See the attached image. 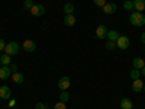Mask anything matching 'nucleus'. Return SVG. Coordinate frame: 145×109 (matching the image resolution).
Listing matches in <instances>:
<instances>
[{
	"instance_id": "nucleus-1",
	"label": "nucleus",
	"mask_w": 145,
	"mask_h": 109,
	"mask_svg": "<svg viewBox=\"0 0 145 109\" xmlns=\"http://www.w3.org/2000/svg\"><path fill=\"white\" fill-rule=\"evenodd\" d=\"M129 22L132 23L134 26H144L145 25V15L141 13V12H132L131 13V18H129Z\"/></svg>"
},
{
	"instance_id": "nucleus-2",
	"label": "nucleus",
	"mask_w": 145,
	"mask_h": 109,
	"mask_svg": "<svg viewBox=\"0 0 145 109\" xmlns=\"http://www.w3.org/2000/svg\"><path fill=\"white\" fill-rule=\"evenodd\" d=\"M19 44L16 42V41H12V42H7L6 44V47H5V53L7 54V55H15V54H18L19 53Z\"/></svg>"
},
{
	"instance_id": "nucleus-3",
	"label": "nucleus",
	"mask_w": 145,
	"mask_h": 109,
	"mask_svg": "<svg viewBox=\"0 0 145 109\" xmlns=\"http://www.w3.org/2000/svg\"><path fill=\"white\" fill-rule=\"evenodd\" d=\"M129 44H131V39L125 35H119V38L116 39V47L119 48V50H126V48L129 47Z\"/></svg>"
},
{
	"instance_id": "nucleus-4",
	"label": "nucleus",
	"mask_w": 145,
	"mask_h": 109,
	"mask_svg": "<svg viewBox=\"0 0 145 109\" xmlns=\"http://www.w3.org/2000/svg\"><path fill=\"white\" fill-rule=\"evenodd\" d=\"M107 26L106 25H99L97 29H96V38L97 39H105L107 36Z\"/></svg>"
},
{
	"instance_id": "nucleus-5",
	"label": "nucleus",
	"mask_w": 145,
	"mask_h": 109,
	"mask_svg": "<svg viewBox=\"0 0 145 109\" xmlns=\"http://www.w3.org/2000/svg\"><path fill=\"white\" fill-rule=\"evenodd\" d=\"M70 84H71V80H70V77H67V76H64V77H61L58 80V89L59 90H67L68 87H70Z\"/></svg>"
},
{
	"instance_id": "nucleus-6",
	"label": "nucleus",
	"mask_w": 145,
	"mask_h": 109,
	"mask_svg": "<svg viewBox=\"0 0 145 109\" xmlns=\"http://www.w3.org/2000/svg\"><path fill=\"white\" fill-rule=\"evenodd\" d=\"M29 12H31L33 16H36V18L42 16V15L45 13V6H44V5H33V7H32Z\"/></svg>"
},
{
	"instance_id": "nucleus-7",
	"label": "nucleus",
	"mask_w": 145,
	"mask_h": 109,
	"mask_svg": "<svg viewBox=\"0 0 145 109\" xmlns=\"http://www.w3.org/2000/svg\"><path fill=\"white\" fill-rule=\"evenodd\" d=\"M22 48L25 51H28V53H33L35 50H36V44H35V41H32V39H25V42L22 44Z\"/></svg>"
},
{
	"instance_id": "nucleus-8",
	"label": "nucleus",
	"mask_w": 145,
	"mask_h": 109,
	"mask_svg": "<svg viewBox=\"0 0 145 109\" xmlns=\"http://www.w3.org/2000/svg\"><path fill=\"white\" fill-rule=\"evenodd\" d=\"M10 96H12V90H10L9 86H2L0 87V99L7 100V99H10Z\"/></svg>"
},
{
	"instance_id": "nucleus-9",
	"label": "nucleus",
	"mask_w": 145,
	"mask_h": 109,
	"mask_svg": "<svg viewBox=\"0 0 145 109\" xmlns=\"http://www.w3.org/2000/svg\"><path fill=\"white\" fill-rule=\"evenodd\" d=\"M116 9H118V6L115 3H106L103 6V13L105 15H113L116 12Z\"/></svg>"
},
{
	"instance_id": "nucleus-10",
	"label": "nucleus",
	"mask_w": 145,
	"mask_h": 109,
	"mask_svg": "<svg viewBox=\"0 0 145 109\" xmlns=\"http://www.w3.org/2000/svg\"><path fill=\"white\" fill-rule=\"evenodd\" d=\"M132 66H134V68H137V70H142L145 67V60H142L141 57H135L134 60H132Z\"/></svg>"
},
{
	"instance_id": "nucleus-11",
	"label": "nucleus",
	"mask_w": 145,
	"mask_h": 109,
	"mask_svg": "<svg viewBox=\"0 0 145 109\" xmlns=\"http://www.w3.org/2000/svg\"><path fill=\"white\" fill-rule=\"evenodd\" d=\"M10 76H12V71H10L9 67H6V66L0 67V79H2V80H7Z\"/></svg>"
},
{
	"instance_id": "nucleus-12",
	"label": "nucleus",
	"mask_w": 145,
	"mask_h": 109,
	"mask_svg": "<svg viewBox=\"0 0 145 109\" xmlns=\"http://www.w3.org/2000/svg\"><path fill=\"white\" fill-rule=\"evenodd\" d=\"M134 10L142 13L145 10V0H134Z\"/></svg>"
},
{
	"instance_id": "nucleus-13",
	"label": "nucleus",
	"mask_w": 145,
	"mask_h": 109,
	"mask_svg": "<svg viewBox=\"0 0 145 109\" xmlns=\"http://www.w3.org/2000/svg\"><path fill=\"white\" fill-rule=\"evenodd\" d=\"M142 87H144V83H142V80H141V79L134 80V83H132V90H134L135 93L141 92V90H142Z\"/></svg>"
},
{
	"instance_id": "nucleus-14",
	"label": "nucleus",
	"mask_w": 145,
	"mask_h": 109,
	"mask_svg": "<svg viewBox=\"0 0 145 109\" xmlns=\"http://www.w3.org/2000/svg\"><path fill=\"white\" fill-rule=\"evenodd\" d=\"M132 108H134V103H132L131 99L123 98L122 100H120V109H132Z\"/></svg>"
},
{
	"instance_id": "nucleus-15",
	"label": "nucleus",
	"mask_w": 145,
	"mask_h": 109,
	"mask_svg": "<svg viewBox=\"0 0 145 109\" xmlns=\"http://www.w3.org/2000/svg\"><path fill=\"white\" fill-rule=\"evenodd\" d=\"M12 80H13L16 84H20V83H23V80H25V76L18 71V73H13V74H12Z\"/></svg>"
},
{
	"instance_id": "nucleus-16",
	"label": "nucleus",
	"mask_w": 145,
	"mask_h": 109,
	"mask_svg": "<svg viewBox=\"0 0 145 109\" xmlns=\"http://www.w3.org/2000/svg\"><path fill=\"white\" fill-rule=\"evenodd\" d=\"M64 23H65L67 26H74V25H76V18H74V15H65Z\"/></svg>"
},
{
	"instance_id": "nucleus-17",
	"label": "nucleus",
	"mask_w": 145,
	"mask_h": 109,
	"mask_svg": "<svg viewBox=\"0 0 145 109\" xmlns=\"http://www.w3.org/2000/svg\"><path fill=\"white\" fill-rule=\"evenodd\" d=\"M64 12H65V15H74V5L65 3L64 5Z\"/></svg>"
},
{
	"instance_id": "nucleus-18",
	"label": "nucleus",
	"mask_w": 145,
	"mask_h": 109,
	"mask_svg": "<svg viewBox=\"0 0 145 109\" xmlns=\"http://www.w3.org/2000/svg\"><path fill=\"white\" fill-rule=\"evenodd\" d=\"M118 38H119L118 31H115V29H113V31H109V32H107V39H109V41H115V42H116V39H118Z\"/></svg>"
},
{
	"instance_id": "nucleus-19",
	"label": "nucleus",
	"mask_w": 145,
	"mask_h": 109,
	"mask_svg": "<svg viewBox=\"0 0 145 109\" xmlns=\"http://www.w3.org/2000/svg\"><path fill=\"white\" fill-rule=\"evenodd\" d=\"M10 58H12V57H10V55H7V54H5V55L0 57L2 66H10V63H12V60H10Z\"/></svg>"
},
{
	"instance_id": "nucleus-20",
	"label": "nucleus",
	"mask_w": 145,
	"mask_h": 109,
	"mask_svg": "<svg viewBox=\"0 0 145 109\" xmlns=\"http://www.w3.org/2000/svg\"><path fill=\"white\" fill-rule=\"evenodd\" d=\"M59 100H61V102H68L70 100V93L67 92V90H63L61 92V95H59Z\"/></svg>"
},
{
	"instance_id": "nucleus-21",
	"label": "nucleus",
	"mask_w": 145,
	"mask_h": 109,
	"mask_svg": "<svg viewBox=\"0 0 145 109\" xmlns=\"http://www.w3.org/2000/svg\"><path fill=\"white\" fill-rule=\"evenodd\" d=\"M123 9L131 12V10H134V2H131V0H125V3H123Z\"/></svg>"
},
{
	"instance_id": "nucleus-22",
	"label": "nucleus",
	"mask_w": 145,
	"mask_h": 109,
	"mask_svg": "<svg viewBox=\"0 0 145 109\" xmlns=\"http://www.w3.org/2000/svg\"><path fill=\"white\" fill-rule=\"evenodd\" d=\"M139 71H141V70H137V68H132V70H131V77L134 79V80L139 79V74H141Z\"/></svg>"
},
{
	"instance_id": "nucleus-23",
	"label": "nucleus",
	"mask_w": 145,
	"mask_h": 109,
	"mask_svg": "<svg viewBox=\"0 0 145 109\" xmlns=\"http://www.w3.org/2000/svg\"><path fill=\"white\" fill-rule=\"evenodd\" d=\"M33 2H32V0H25V3H23V6H25V9H28V10H31L32 7H33Z\"/></svg>"
},
{
	"instance_id": "nucleus-24",
	"label": "nucleus",
	"mask_w": 145,
	"mask_h": 109,
	"mask_svg": "<svg viewBox=\"0 0 145 109\" xmlns=\"http://www.w3.org/2000/svg\"><path fill=\"white\" fill-rule=\"evenodd\" d=\"M35 109H48V105L45 102H38L35 105Z\"/></svg>"
},
{
	"instance_id": "nucleus-25",
	"label": "nucleus",
	"mask_w": 145,
	"mask_h": 109,
	"mask_svg": "<svg viewBox=\"0 0 145 109\" xmlns=\"http://www.w3.org/2000/svg\"><path fill=\"white\" fill-rule=\"evenodd\" d=\"M54 109H67V106H65V103H64V102L59 100V102H57V103H55Z\"/></svg>"
},
{
	"instance_id": "nucleus-26",
	"label": "nucleus",
	"mask_w": 145,
	"mask_h": 109,
	"mask_svg": "<svg viewBox=\"0 0 145 109\" xmlns=\"http://www.w3.org/2000/svg\"><path fill=\"white\" fill-rule=\"evenodd\" d=\"M115 47H116V42H115V41H107V44H106V50H113Z\"/></svg>"
},
{
	"instance_id": "nucleus-27",
	"label": "nucleus",
	"mask_w": 145,
	"mask_h": 109,
	"mask_svg": "<svg viewBox=\"0 0 145 109\" xmlns=\"http://www.w3.org/2000/svg\"><path fill=\"white\" fill-rule=\"evenodd\" d=\"M93 3H94L96 6H99V7H103V6L106 5V0H93Z\"/></svg>"
},
{
	"instance_id": "nucleus-28",
	"label": "nucleus",
	"mask_w": 145,
	"mask_h": 109,
	"mask_svg": "<svg viewBox=\"0 0 145 109\" xmlns=\"http://www.w3.org/2000/svg\"><path fill=\"white\" fill-rule=\"evenodd\" d=\"M10 71H12V74H13V73H18V66L16 64H10Z\"/></svg>"
},
{
	"instance_id": "nucleus-29",
	"label": "nucleus",
	"mask_w": 145,
	"mask_h": 109,
	"mask_svg": "<svg viewBox=\"0 0 145 109\" xmlns=\"http://www.w3.org/2000/svg\"><path fill=\"white\" fill-rule=\"evenodd\" d=\"M5 47H6V42L3 39H0V51H5Z\"/></svg>"
},
{
	"instance_id": "nucleus-30",
	"label": "nucleus",
	"mask_w": 145,
	"mask_h": 109,
	"mask_svg": "<svg viewBox=\"0 0 145 109\" xmlns=\"http://www.w3.org/2000/svg\"><path fill=\"white\" fill-rule=\"evenodd\" d=\"M15 105H16V100H15V99L9 102V106H10V108H12V106H15Z\"/></svg>"
},
{
	"instance_id": "nucleus-31",
	"label": "nucleus",
	"mask_w": 145,
	"mask_h": 109,
	"mask_svg": "<svg viewBox=\"0 0 145 109\" xmlns=\"http://www.w3.org/2000/svg\"><path fill=\"white\" fill-rule=\"evenodd\" d=\"M141 41H142V44H145V32H144L142 36H141Z\"/></svg>"
},
{
	"instance_id": "nucleus-32",
	"label": "nucleus",
	"mask_w": 145,
	"mask_h": 109,
	"mask_svg": "<svg viewBox=\"0 0 145 109\" xmlns=\"http://www.w3.org/2000/svg\"><path fill=\"white\" fill-rule=\"evenodd\" d=\"M142 76H144V77H145V67H144V68H142Z\"/></svg>"
},
{
	"instance_id": "nucleus-33",
	"label": "nucleus",
	"mask_w": 145,
	"mask_h": 109,
	"mask_svg": "<svg viewBox=\"0 0 145 109\" xmlns=\"http://www.w3.org/2000/svg\"><path fill=\"white\" fill-rule=\"evenodd\" d=\"M142 90H144V92H145V84H144V87H142Z\"/></svg>"
},
{
	"instance_id": "nucleus-34",
	"label": "nucleus",
	"mask_w": 145,
	"mask_h": 109,
	"mask_svg": "<svg viewBox=\"0 0 145 109\" xmlns=\"http://www.w3.org/2000/svg\"><path fill=\"white\" fill-rule=\"evenodd\" d=\"M0 67H2V61H0Z\"/></svg>"
},
{
	"instance_id": "nucleus-35",
	"label": "nucleus",
	"mask_w": 145,
	"mask_h": 109,
	"mask_svg": "<svg viewBox=\"0 0 145 109\" xmlns=\"http://www.w3.org/2000/svg\"><path fill=\"white\" fill-rule=\"evenodd\" d=\"M144 53H145V48H144Z\"/></svg>"
},
{
	"instance_id": "nucleus-36",
	"label": "nucleus",
	"mask_w": 145,
	"mask_h": 109,
	"mask_svg": "<svg viewBox=\"0 0 145 109\" xmlns=\"http://www.w3.org/2000/svg\"><path fill=\"white\" fill-rule=\"evenodd\" d=\"M131 2H134V0H131Z\"/></svg>"
},
{
	"instance_id": "nucleus-37",
	"label": "nucleus",
	"mask_w": 145,
	"mask_h": 109,
	"mask_svg": "<svg viewBox=\"0 0 145 109\" xmlns=\"http://www.w3.org/2000/svg\"><path fill=\"white\" fill-rule=\"evenodd\" d=\"M0 100H2V99H0Z\"/></svg>"
}]
</instances>
